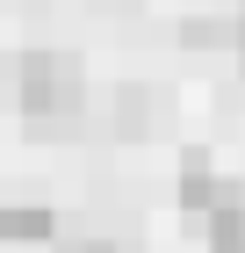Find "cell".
Returning <instances> with one entry per match:
<instances>
[{"instance_id": "cell-1", "label": "cell", "mask_w": 245, "mask_h": 253, "mask_svg": "<svg viewBox=\"0 0 245 253\" xmlns=\"http://www.w3.org/2000/svg\"><path fill=\"white\" fill-rule=\"evenodd\" d=\"M87 109V65L65 51H29L22 58V116L36 123H72Z\"/></svg>"}, {"instance_id": "cell-2", "label": "cell", "mask_w": 245, "mask_h": 253, "mask_svg": "<svg viewBox=\"0 0 245 253\" xmlns=\"http://www.w3.org/2000/svg\"><path fill=\"white\" fill-rule=\"evenodd\" d=\"M231 195H238V188H231V181L216 174L202 152H188V159H180V210H188V217H209L216 203H231Z\"/></svg>"}, {"instance_id": "cell-3", "label": "cell", "mask_w": 245, "mask_h": 253, "mask_svg": "<svg viewBox=\"0 0 245 253\" xmlns=\"http://www.w3.org/2000/svg\"><path fill=\"white\" fill-rule=\"evenodd\" d=\"M58 232V217L43 203H0V246H43Z\"/></svg>"}, {"instance_id": "cell-4", "label": "cell", "mask_w": 245, "mask_h": 253, "mask_svg": "<svg viewBox=\"0 0 245 253\" xmlns=\"http://www.w3.org/2000/svg\"><path fill=\"white\" fill-rule=\"evenodd\" d=\"M202 224H209V246H216V253H238V246H245V203H238V195L216 203Z\"/></svg>"}, {"instance_id": "cell-5", "label": "cell", "mask_w": 245, "mask_h": 253, "mask_svg": "<svg viewBox=\"0 0 245 253\" xmlns=\"http://www.w3.org/2000/svg\"><path fill=\"white\" fill-rule=\"evenodd\" d=\"M180 37H188L195 51H216V43H231V22H188Z\"/></svg>"}, {"instance_id": "cell-6", "label": "cell", "mask_w": 245, "mask_h": 253, "mask_svg": "<svg viewBox=\"0 0 245 253\" xmlns=\"http://www.w3.org/2000/svg\"><path fill=\"white\" fill-rule=\"evenodd\" d=\"M58 253H115V239H87V232H79V239H65Z\"/></svg>"}, {"instance_id": "cell-7", "label": "cell", "mask_w": 245, "mask_h": 253, "mask_svg": "<svg viewBox=\"0 0 245 253\" xmlns=\"http://www.w3.org/2000/svg\"><path fill=\"white\" fill-rule=\"evenodd\" d=\"M231 37H238V51H245V15H238V29H231Z\"/></svg>"}, {"instance_id": "cell-8", "label": "cell", "mask_w": 245, "mask_h": 253, "mask_svg": "<svg viewBox=\"0 0 245 253\" xmlns=\"http://www.w3.org/2000/svg\"><path fill=\"white\" fill-rule=\"evenodd\" d=\"M238 253H245V246H238Z\"/></svg>"}]
</instances>
